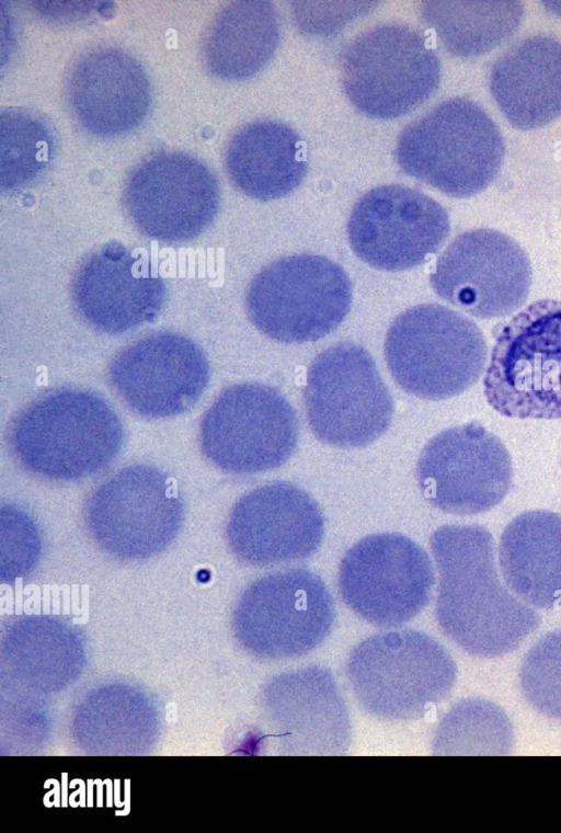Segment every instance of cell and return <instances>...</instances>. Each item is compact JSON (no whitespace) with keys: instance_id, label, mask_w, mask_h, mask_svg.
<instances>
[{"instance_id":"15","label":"cell","mask_w":561,"mask_h":833,"mask_svg":"<svg viewBox=\"0 0 561 833\" xmlns=\"http://www.w3.org/2000/svg\"><path fill=\"white\" fill-rule=\"evenodd\" d=\"M430 284L439 298L470 316L501 318L526 301L531 266L510 236L472 229L457 236L438 256Z\"/></svg>"},{"instance_id":"11","label":"cell","mask_w":561,"mask_h":833,"mask_svg":"<svg viewBox=\"0 0 561 833\" xmlns=\"http://www.w3.org/2000/svg\"><path fill=\"white\" fill-rule=\"evenodd\" d=\"M299 437L295 409L274 387L241 383L226 388L199 427L204 455L234 475L276 469L294 454Z\"/></svg>"},{"instance_id":"19","label":"cell","mask_w":561,"mask_h":833,"mask_svg":"<svg viewBox=\"0 0 561 833\" xmlns=\"http://www.w3.org/2000/svg\"><path fill=\"white\" fill-rule=\"evenodd\" d=\"M324 518L317 501L286 481L270 482L243 494L226 527L230 550L243 563L272 567L306 559L319 548Z\"/></svg>"},{"instance_id":"1","label":"cell","mask_w":561,"mask_h":833,"mask_svg":"<svg viewBox=\"0 0 561 833\" xmlns=\"http://www.w3.org/2000/svg\"><path fill=\"white\" fill-rule=\"evenodd\" d=\"M430 547L438 573L436 620L463 651L500 657L538 628V613L502 583L488 528L443 525L431 535Z\"/></svg>"},{"instance_id":"25","label":"cell","mask_w":561,"mask_h":833,"mask_svg":"<svg viewBox=\"0 0 561 833\" xmlns=\"http://www.w3.org/2000/svg\"><path fill=\"white\" fill-rule=\"evenodd\" d=\"M225 164L232 183L260 201L289 194L307 172L298 135L272 119L256 121L239 129L229 141Z\"/></svg>"},{"instance_id":"27","label":"cell","mask_w":561,"mask_h":833,"mask_svg":"<svg viewBox=\"0 0 561 833\" xmlns=\"http://www.w3.org/2000/svg\"><path fill=\"white\" fill-rule=\"evenodd\" d=\"M420 11L448 53L470 58L514 34L524 5L519 1H424Z\"/></svg>"},{"instance_id":"9","label":"cell","mask_w":561,"mask_h":833,"mask_svg":"<svg viewBox=\"0 0 561 833\" xmlns=\"http://www.w3.org/2000/svg\"><path fill=\"white\" fill-rule=\"evenodd\" d=\"M341 76L346 96L359 112L389 119L408 114L435 93L440 65L417 31L385 23L348 45Z\"/></svg>"},{"instance_id":"8","label":"cell","mask_w":561,"mask_h":833,"mask_svg":"<svg viewBox=\"0 0 561 833\" xmlns=\"http://www.w3.org/2000/svg\"><path fill=\"white\" fill-rule=\"evenodd\" d=\"M304 407L314 437L340 448H357L378 440L390 426L392 396L369 352L342 342L311 362Z\"/></svg>"},{"instance_id":"20","label":"cell","mask_w":561,"mask_h":833,"mask_svg":"<svg viewBox=\"0 0 561 833\" xmlns=\"http://www.w3.org/2000/svg\"><path fill=\"white\" fill-rule=\"evenodd\" d=\"M71 293L89 326L117 334L154 320L164 305L167 286L146 260L119 243H108L81 263Z\"/></svg>"},{"instance_id":"13","label":"cell","mask_w":561,"mask_h":833,"mask_svg":"<svg viewBox=\"0 0 561 833\" xmlns=\"http://www.w3.org/2000/svg\"><path fill=\"white\" fill-rule=\"evenodd\" d=\"M435 583L426 551L399 533L368 535L343 556L337 585L344 603L382 628L401 626L428 604Z\"/></svg>"},{"instance_id":"28","label":"cell","mask_w":561,"mask_h":833,"mask_svg":"<svg viewBox=\"0 0 561 833\" xmlns=\"http://www.w3.org/2000/svg\"><path fill=\"white\" fill-rule=\"evenodd\" d=\"M514 733L505 711L496 704L468 698L456 704L439 722L434 752L440 755H505Z\"/></svg>"},{"instance_id":"17","label":"cell","mask_w":561,"mask_h":833,"mask_svg":"<svg viewBox=\"0 0 561 833\" xmlns=\"http://www.w3.org/2000/svg\"><path fill=\"white\" fill-rule=\"evenodd\" d=\"M220 202L214 173L182 152H162L139 164L127 180L124 203L135 227L163 242L199 236L213 222Z\"/></svg>"},{"instance_id":"16","label":"cell","mask_w":561,"mask_h":833,"mask_svg":"<svg viewBox=\"0 0 561 833\" xmlns=\"http://www.w3.org/2000/svg\"><path fill=\"white\" fill-rule=\"evenodd\" d=\"M446 209L421 191L387 184L365 193L347 222L353 252L387 272L413 269L435 253L449 233Z\"/></svg>"},{"instance_id":"26","label":"cell","mask_w":561,"mask_h":833,"mask_svg":"<svg viewBox=\"0 0 561 833\" xmlns=\"http://www.w3.org/2000/svg\"><path fill=\"white\" fill-rule=\"evenodd\" d=\"M279 38V19L272 2H231L210 25L204 43L205 65L220 79L250 78L270 61Z\"/></svg>"},{"instance_id":"10","label":"cell","mask_w":561,"mask_h":833,"mask_svg":"<svg viewBox=\"0 0 561 833\" xmlns=\"http://www.w3.org/2000/svg\"><path fill=\"white\" fill-rule=\"evenodd\" d=\"M334 618V600L323 580L310 570L289 568L267 573L245 589L233 625L249 651L284 660L320 646Z\"/></svg>"},{"instance_id":"22","label":"cell","mask_w":561,"mask_h":833,"mask_svg":"<svg viewBox=\"0 0 561 833\" xmlns=\"http://www.w3.org/2000/svg\"><path fill=\"white\" fill-rule=\"evenodd\" d=\"M72 113L100 137L126 134L141 124L151 103V85L142 66L126 52L103 47L83 55L67 83Z\"/></svg>"},{"instance_id":"14","label":"cell","mask_w":561,"mask_h":833,"mask_svg":"<svg viewBox=\"0 0 561 833\" xmlns=\"http://www.w3.org/2000/svg\"><path fill=\"white\" fill-rule=\"evenodd\" d=\"M416 480L424 499L450 514L473 515L499 505L513 480L511 455L478 422L446 429L422 449Z\"/></svg>"},{"instance_id":"5","label":"cell","mask_w":561,"mask_h":833,"mask_svg":"<svg viewBox=\"0 0 561 833\" xmlns=\"http://www.w3.org/2000/svg\"><path fill=\"white\" fill-rule=\"evenodd\" d=\"M488 345L468 317L438 304H421L390 324L385 358L397 385L427 400L458 396L481 377Z\"/></svg>"},{"instance_id":"21","label":"cell","mask_w":561,"mask_h":833,"mask_svg":"<svg viewBox=\"0 0 561 833\" xmlns=\"http://www.w3.org/2000/svg\"><path fill=\"white\" fill-rule=\"evenodd\" d=\"M265 709L280 750L288 754H341L351 722L331 673L308 666L275 676L265 689Z\"/></svg>"},{"instance_id":"2","label":"cell","mask_w":561,"mask_h":833,"mask_svg":"<svg viewBox=\"0 0 561 833\" xmlns=\"http://www.w3.org/2000/svg\"><path fill=\"white\" fill-rule=\"evenodd\" d=\"M121 419L99 395L60 389L31 402L14 420L10 444L28 471L53 480L91 476L119 453Z\"/></svg>"},{"instance_id":"30","label":"cell","mask_w":561,"mask_h":833,"mask_svg":"<svg viewBox=\"0 0 561 833\" xmlns=\"http://www.w3.org/2000/svg\"><path fill=\"white\" fill-rule=\"evenodd\" d=\"M519 684L530 706L541 715L561 720V629L546 634L527 651Z\"/></svg>"},{"instance_id":"3","label":"cell","mask_w":561,"mask_h":833,"mask_svg":"<svg viewBox=\"0 0 561 833\" xmlns=\"http://www.w3.org/2000/svg\"><path fill=\"white\" fill-rule=\"evenodd\" d=\"M504 140L473 101L448 99L400 133L394 157L409 175L453 197L483 191L499 174Z\"/></svg>"},{"instance_id":"7","label":"cell","mask_w":561,"mask_h":833,"mask_svg":"<svg viewBox=\"0 0 561 833\" xmlns=\"http://www.w3.org/2000/svg\"><path fill=\"white\" fill-rule=\"evenodd\" d=\"M352 299V283L341 265L322 255L295 254L272 262L253 277L245 309L267 338L304 343L336 329Z\"/></svg>"},{"instance_id":"29","label":"cell","mask_w":561,"mask_h":833,"mask_svg":"<svg viewBox=\"0 0 561 833\" xmlns=\"http://www.w3.org/2000/svg\"><path fill=\"white\" fill-rule=\"evenodd\" d=\"M53 135L45 123L21 110L0 116V186L20 189L34 181L50 160Z\"/></svg>"},{"instance_id":"12","label":"cell","mask_w":561,"mask_h":833,"mask_svg":"<svg viewBox=\"0 0 561 833\" xmlns=\"http://www.w3.org/2000/svg\"><path fill=\"white\" fill-rule=\"evenodd\" d=\"M184 518L181 497L156 467L122 468L99 486L84 510L89 533L106 554L142 560L164 550Z\"/></svg>"},{"instance_id":"24","label":"cell","mask_w":561,"mask_h":833,"mask_svg":"<svg viewBox=\"0 0 561 833\" xmlns=\"http://www.w3.org/2000/svg\"><path fill=\"white\" fill-rule=\"evenodd\" d=\"M499 563L508 589L531 607L561 606V515L524 512L502 532Z\"/></svg>"},{"instance_id":"31","label":"cell","mask_w":561,"mask_h":833,"mask_svg":"<svg viewBox=\"0 0 561 833\" xmlns=\"http://www.w3.org/2000/svg\"><path fill=\"white\" fill-rule=\"evenodd\" d=\"M42 538L34 520L13 504L0 509V573L14 580L28 573L37 563Z\"/></svg>"},{"instance_id":"23","label":"cell","mask_w":561,"mask_h":833,"mask_svg":"<svg viewBox=\"0 0 561 833\" xmlns=\"http://www.w3.org/2000/svg\"><path fill=\"white\" fill-rule=\"evenodd\" d=\"M490 91L516 128H539L559 117L561 43L535 35L512 45L492 66Z\"/></svg>"},{"instance_id":"32","label":"cell","mask_w":561,"mask_h":833,"mask_svg":"<svg viewBox=\"0 0 561 833\" xmlns=\"http://www.w3.org/2000/svg\"><path fill=\"white\" fill-rule=\"evenodd\" d=\"M375 1H295L291 16L297 28L309 36H329L370 12Z\"/></svg>"},{"instance_id":"18","label":"cell","mask_w":561,"mask_h":833,"mask_svg":"<svg viewBox=\"0 0 561 833\" xmlns=\"http://www.w3.org/2000/svg\"><path fill=\"white\" fill-rule=\"evenodd\" d=\"M202 349L175 332H156L121 350L108 367L119 398L141 416L160 419L191 409L209 381Z\"/></svg>"},{"instance_id":"6","label":"cell","mask_w":561,"mask_h":833,"mask_svg":"<svg viewBox=\"0 0 561 833\" xmlns=\"http://www.w3.org/2000/svg\"><path fill=\"white\" fill-rule=\"evenodd\" d=\"M483 388L504 416L561 419V300L533 303L502 328Z\"/></svg>"},{"instance_id":"4","label":"cell","mask_w":561,"mask_h":833,"mask_svg":"<svg viewBox=\"0 0 561 833\" xmlns=\"http://www.w3.org/2000/svg\"><path fill=\"white\" fill-rule=\"evenodd\" d=\"M346 672L353 694L367 714L405 721L422 717L450 693L457 666L432 636L400 629L359 642L350 654Z\"/></svg>"}]
</instances>
